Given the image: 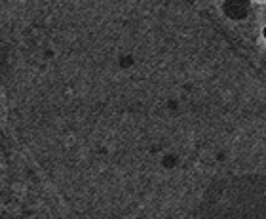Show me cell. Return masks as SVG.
Here are the masks:
<instances>
[{"mask_svg":"<svg viewBox=\"0 0 266 219\" xmlns=\"http://www.w3.org/2000/svg\"><path fill=\"white\" fill-rule=\"evenodd\" d=\"M253 2H257V4H266V0H253Z\"/></svg>","mask_w":266,"mask_h":219,"instance_id":"6da1fadb","label":"cell"}]
</instances>
